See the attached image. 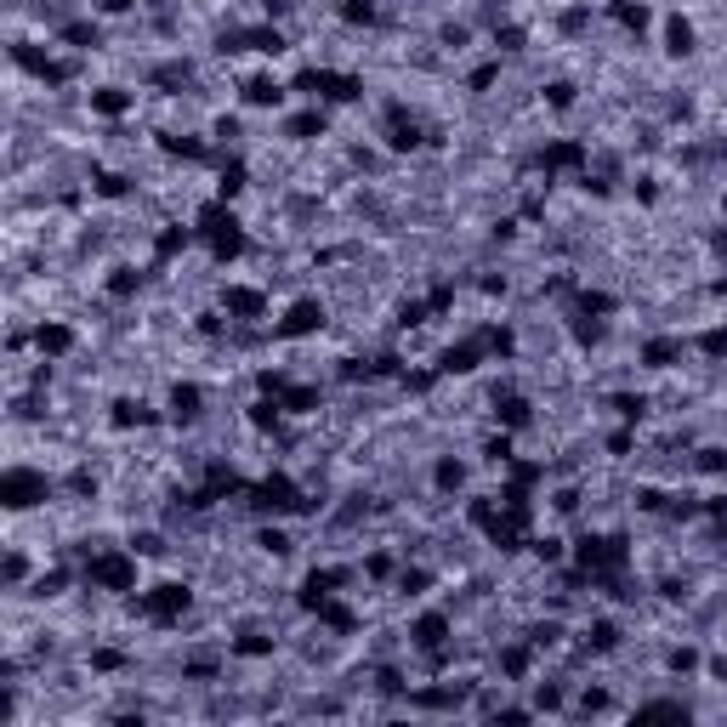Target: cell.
Wrapping results in <instances>:
<instances>
[{"instance_id": "f546056e", "label": "cell", "mask_w": 727, "mask_h": 727, "mask_svg": "<svg viewBox=\"0 0 727 727\" xmlns=\"http://www.w3.org/2000/svg\"><path fill=\"white\" fill-rule=\"evenodd\" d=\"M325 131H330V108L325 103H313V108H302V114H290V120H284L290 142H318Z\"/></svg>"}, {"instance_id": "ba28073f", "label": "cell", "mask_w": 727, "mask_h": 727, "mask_svg": "<svg viewBox=\"0 0 727 727\" xmlns=\"http://www.w3.org/2000/svg\"><path fill=\"white\" fill-rule=\"evenodd\" d=\"M330 325V307L318 302V296H296L284 307V318H268V330H273V341H307V336H318Z\"/></svg>"}, {"instance_id": "e0dca14e", "label": "cell", "mask_w": 727, "mask_h": 727, "mask_svg": "<svg viewBox=\"0 0 727 727\" xmlns=\"http://www.w3.org/2000/svg\"><path fill=\"white\" fill-rule=\"evenodd\" d=\"M85 108H92L97 120H126V114L137 108V92H131V85H120V80H103V85L85 92Z\"/></svg>"}, {"instance_id": "d590c367", "label": "cell", "mask_w": 727, "mask_h": 727, "mask_svg": "<svg viewBox=\"0 0 727 727\" xmlns=\"http://www.w3.org/2000/svg\"><path fill=\"white\" fill-rule=\"evenodd\" d=\"M35 579V563H28L23 546H7V568H0V586H7L12 597H23V586Z\"/></svg>"}, {"instance_id": "91938a15", "label": "cell", "mask_w": 727, "mask_h": 727, "mask_svg": "<svg viewBox=\"0 0 727 727\" xmlns=\"http://www.w3.org/2000/svg\"><path fill=\"white\" fill-rule=\"evenodd\" d=\"M608 711H614L608 688H586V693H579V705H574V716H608Z\"/></svg>"}, {"instance_id": "94428289", "label": "cell", "mask_w": 727, "mask_h": 727, "mask_svg": "<svg viewBox=\"0 0 727 727\" xmlns=\"http://www.w3.org/2000/svg\"><path fill=\"white\" fill-rule=\"evenodd\" d=\"M92 671H131V654H120V648H92Z\"/></svg>"}, {"instance_id": "7402d4cb", "label": "cell", "mask_w": 727, "mask_h": 727, "mask_svg": "<svg viewBox=\"0 0 727 727\" xmlns=\"http://www.w3.org/2000/svg\"><path fill=\"white\" fill-rule=\"evenodd\" d=\"M63 51H103V17H69V23H57V35H51Z\"/></svg>"}, {"instance_id": "2e32d148", "label": "cell", "mask_w": 727, "mask_h": 727, "mask_svg": "<svg viewBox=\"0 0 727 727\" xmlns=\"http://www.w3.org/2000/svg\"><path fill=\"white\" fill-rule=\"evenodd\" d=\"M421 120L403 103H387V126H382V142H387V154H415L421 149Z\"/></svg>"}, {"instance_id": "f5cc1de1", "label": "cell", "mask_w": 727, "mask_h": 727, "mask_svg": "<svg viewBox=\"0 0 727 727\" xmlns=\"http://www.w3.org/2000/svg\"><path fill=\"white\" fill-rule=\"evenodd\" d=\"M239 137H245V120H239V114H216V120H211V142H216V149H234Z\"/></svg>"}, {"instance_id": "5b68a950", "label": "cell", "mask_w": 727, "mask_h": 727, "mask_svg": "<svg viewBox=\"0 0 727 727\" xmlns=\"http://www.w3.org/2000/svg\"><path fill=\"white\" fill-rule=\"evenodd\" d=\"M568 563H574V568H586V574H591V586H597L602 574L631 568V540H625V535H602V529H591V535H579V540L568 546Z\"/></svg>"}, {"instance_id": "cb8c5ba5", "label": "cell", "mask_w": 727, "mask_h": 727, "mask_svg": "<svg viewBox=\"0 0 727 727\" xmlns=\"http://www.w3.org/2000/svg\"><path fill=\"white\" fill-rule=\"evenodd\" d=\"M659 40H665V57H671V63H682V57L700 51V28H693V17L671 12V17H665V28H659Z\"/></svg>"}, {"instance_id": "4316f807", "label": "cell", "mask_w": 727, "mask_h": 727, "mask_svg": "<svg viewBox=\"0 0 727 727\" xmlns=\"http://www.w3.org/2000/svg\"><path fill=\"white\" fill-rule=\"evenodd\" d=\"M535 659H540V648L529 643V636H512V643L501 648V659H494V665H501V677H506V682H529Z\"/></svg>"}, {"instance_id": "d6986e66", "label": "cell", "mask_w": 727, "mask_h": 727, "mask_svg": "<svg viewBox=\"0 0 727 727\" xmlns=\"http://www.w3.org/2000/svg\"><path fill=\"white\" fill-rule=\"evenodd\" d=\"M620 643H625V631H620V620H608V614H597V620H586L579 625V654H591V659H602V654H620Z\"/></svg>"}, {"instance_id": "f6af8a7d", "label": "cell", "mask_w": 727, "mask_h": 727, "mask_svg": "<svg viewBox=\"0 0 727 727\" xmlns=\"http://www.w3.org/2000/svg\"><path fill=\"white\" fill-rule=\"evenodd\" d=\"M92 194H97V199H131L137 183L126 177V171H97V177H92Z\"/></svg>"}, {"instance_id": "603a6c76", "label": "cell", "mask_w": 727, "mask_h": 727, "mask_svg": "<svg viewBox=\"0 0 727 727\" xmlns=\"http://www.w3.org/2000/svg\"><path fill=\"white\" fill-rule=\"evenodd\" d=\"M69 586H80V568H69V563H51V568H40L35 579L23 586V597H35V602H57Z\"/></svg>"}, {"instance_id": "30bf717a", "label": "cell", "mask_w": 727, "mask_h": 727, "mask_svg": "<svg viewBox=\"0 0 727 727\" xmlns=\"http://www.w3.org/2000/svg\"><path fill=\"white\" fill-rule=\"evenodd\" d=\"M216 307L234 318V325H261V318L273 313V296L261 284H222L216 290Z\"/></svg>"}, {"instance_id": "e575fe53", "label": "cell", "mask_w": 727, "mask_h": 727, "mask_svg": "<svg viewBox=\"0 0 727 727\" xmlns=\"http://www.w3.org/2000/svg\"><path fill=\"white\" fill-rule=\"evenodd\" d=\"M665 671L671 677H700L705 671V648L700 643H671L665 648Z\"/></svg>"}, {"instance_id": "6da1fadb", "label": "cell", "mask_w": 727, "mask_h": 727, "mask_svg": "<svg viewBox=\"0 0 727 727\" xmlns=\"http://www.w3.org/2000/svg\"><path fill=\"white\" fill-rule=\"evenodd\" d=\"M80 586L103 597H137L142 591V558L131 546H92L80 558Z\"/></svg>"}, {"instance_id": "f1b7e54d", "label": "cell", "mask_w": 727, "mask_h": 727, "mask_svg": "<svg viewBox=\"0 0 727 727\" xmlns=\"http://www.w3.org/2000/svg\"><path fill=\"white\" fill-rule=\"evenodd\" d=\"M529 705H535V716H563V711H568V682H563V677L529 682Z\"/></svg>"}, {"instance_id": "52a82bcc", "label": "cell", "mask_w": 727, "mask_h": 727, "mask_svg": "<svg viewBox=\"0 0 727 727\" xmlns=\"http://www.w3.org/2000/svg\"><path fill=\"white\" fill-rule=\"evenodd\" d=\"M290 92H302L307 103H359L364 97V80L336 74V69H302L296 80H290Z\"/></svg>"}, {"instance_id": "7c38bea8", "label": "cell", "mask_w": 727, "mask_h": 727, "mask_svg": "<svg viewBox=\"0 0 727 727\" xmlns=\"http://www.w3.org/2000/svg\"><path fill=\"white\" fill-rule=\"evenodd\" d=\"M108 426L114 432H149V426H165V410H154L142 392H120L108 403Z\"/></svg>"}, {"instance_id": "e7e4bbea", "label": "cell", "mask_w": 727, "mask_h": 727, "mask_svg": "<svg viewBox=\"0 0 727 727\" xmlns=\"http://www.w3.org/2000/svg\"><path fill=\"white\" fill-rule=\"evenodd\" d=\"M12 421H46V398H12Z\"/></svg>"}, {"instance_id": "bcb514c9", "label": "cell", "mask_w": 727, "mask_h": 727, "mask_svg": "<svg viewBox=\"0 0 727 727\" xmlns=\"http://www.w3.org/2000/svg\"><path fill=\"white\" fill-rule=\"evenodd\" d=\"M336 17L353 28H370V23H382V7L375 0H336Z\"/></svg>"}, {"instance_id": "5bb4252c", "label": "cell", "mask_w": 727, "mask_h": 727, "mask_svg": "<svg viewBox=\"0 0 727 727\" xmlns=\"http://www.w3.org/2000/svg\"><path fill=\"white\" fill-rule=\"evenodd\" d=\"M206 403H211V398H206V387H199V382H177V387L165 392V421L188 432V426L206 421Z\"/></svg>"}, {"instance_id": "1f68e13d", "label": "cell", "mask_w": 727, "mask_h": 727, "mask_svg": "<svg viewBox=\"0 0 727 727\" xmlns=\"http://www.w3.org/2000/svg\"><path fill=\"white\" fill-rule=\"evenodd\" d=\"M591 23H597V7H591V0H568V7H558V35H563V40H586Z\"/></svg>"}, {"instance_id": "db71d44e", "label": "cell", "mask_w": 727, "mask_h": 727, "mask_svg": "<svg viewBox=\"0 0 727 727\" xmlns=\"http://www.w3.org/2000/svg\"><path fill=\"white\" fill-rule=\"evenodd\" d=\"M608 403H614V415H620V421H631V426L648 415V392H614Z\"/></svg>"}, {"instance_id": "74e56055", "label": "cell", "mask_w": 727, "mask_h": 727, "mask_svg": "<svg viewBox=\"0 0 727 727\" xmlns=\"http://www.w3.org/2000/svg\"><path fill=\"white\" fill-rule=\"evenodd\" d=\"M126 546L137 551L142 563H165V558H171V540H165L160 529H131V535H126Z\"/></svg>"}, {"instance_id": "681fc988", "label": "cell", "mask_w": 727, "mask_h": 727, "mask_svg": "<svg viewBox=\"0 0 727 727\" xmlns=\"http://www.w3.org/2000/svg\"><path fill=\"white\" fill-rule=\"evenodd\" d=\"M239 194H245V165H239V160H227V165L216 171V199H227V206H234Z\"/></svg>"}, {"instance_id": "3957f363", "label": "cell", "mask_w": 727, "mask_h": 727, "mask_svg": "<svg viewBox=\"0 0 727 727\" xmlns=\"http://www.w3.org/2000/svg\"><path fill=\"white\" fill-rule=\"evenodd\" d=\"M51 494H57V483H51V472H46V467H28V460H12V467L0 472V506H7L12 517L51 506Z\"/></svg>"}, {"instance_id": "7bdbcfd3", "label": "cell", "mask_w": 727, "mask_h": 727, "mask_svg": "<svg viewBox=\"0 0 727 727\" xmlns=\"http://www.w3.org/2000/svg\"><path fill=\"white\" fill-rule=\"evenodd\" d=\"M529 643H535L540 654H558V648L568 643V620H535V625H529Z\"/></svg>"}, {"instance_id": "d6a6232c", "label": "cell", "mask_w": 727, "mask_h": 727, "mask_svg": "<svg viewBox=\"0 0 727 727\" xmlns=\"http://www.w3.org/2000/svg\"><path fill=\"white\" fill-rule=\"evenodd\" d=\"M227 654H234V659H273L279 654V636L273 631H239V636H227Z\"/></svg>"}, {"instance_id": "6f0895ef", "label": "cell", "mask_w": 727, "mask_h": 727, "mask_svg": "<svg viewBox=\"0 0 727 727\" xmlns=\"http://www.w3.org/2000/svg\"><path fill=\"white\" fill-rule=\"evenodd\" d=\"M579 501H586V489H579V483H558V489H551V512H558V517H574Z\"/></svg>"}, {"instance_id": "484cf974", "label": "cell", "mask_w": 727, "mask_h": 727, "mask_svg": "<svg viewBox=\"0 0 727 727\" xmlns=\"http://www.w3.org/2000/svg\"><path fill=\"white\" fill-rule=\"evenodd\" d=\"M467 483H472V460L467 455H438L432 460V489H438L444 501L449 494H467Z\"/></svg>"}, {"instance_id": "7a4b0ae2", "label": "cell", "mask_w": 727, "mask_h": 727, "mask_svg": "<svg viewBox=\"0 0 727 727\" xmlns=\"http://www.w3.org/2000/svg\"><path fill=\"white\" fill-rule=\"evenodd\" d=\"M194 234H199V245H206V256H211V261H239V256H245V245H250L245 216H239L234 206H227V199H206V206H199Z\"/></svg>"}, {"instance_id": "b9f144b4", "label": "cell", "mask_w": 727, "mask_h": 727, "mask_svg": "<svg viewBox=\"0 0 727 727\" xmlns=\"http://www.w3.org/2000/svg\"><path fill=\"white\" fill-rule=\"evenodd\" d=\"M398 568H403V563H398V551H370V558L359 563V574H364V579H375V586H392Z\"/></svg>"}, {"instance_id": "60d3db41", "label": "cell", "mask_w": 727, "mask_h": 727, "mask_svg": "<svg viewBox=\"0 0 727 727\" xmlns=\"http://www.w3.org/2000/svg\"><path fill=\"white\" fill-rule=\"evenodd\" d=\"M608 12H614V23H620V28H631V35H643V28L654 23L648 0H608Z\"/></svg>"}, {"instance_id": "11a10c76", "label": "cell", "mask_w": 727, "mask_h": 727, "mask_svg": "<svg viewBox=\"0 0 727 727\" xmlns=\"http://www.w3.org/2000/svg\"><path fill=\"white\" fill-rule=\"evenodd\" d=\"M375 693H387V700H392V693H403V700H410V682H403V671H398V665H375Z\"/></svg>"}, {"instance_id": "816d5d0a", "label": "cell", "mask_w": 727, "mask_h": 727, "mask_svg": "<svg viewBox=\"0 0 727 727\" xmlns=\"http://www.w3.org/2000/svg\"><path fill=\"white\" fill-rule=\"evenodd\" d=\"M540 97H546V108H558V114H563V108L579 103V85H574V80H546V85H540Z\"/></svg>"}, {"instance_id": "ab89813d", "label": "cell", "mask_w": 727, "mask_h": 727, "mask_svg": "<svg viewBox=\"0 0 727 727\" xmlns=\"http://www.w3.org/2000/svg\"><path fill=\"white\" fill-rule=\"evenodd\" d=\"M199 234H194V222H165V234H154V256L160 261H171L177 250H188Z\"/></svg>"}, {"instance_id": "6125c7cd", "label": "cell", "mask_w": 727, "mask_h": 727, "mask_svg": "<svg viewBox=\"0 0 727 727\" xmlns=\"http://www.w3.org/2000/svg\"><path fill=\"white\" fill-rule=\"evenodd\" d=\"M137 7H142V0H92V12H97L103 23H108V17H131Z\"/></svg>"}, {"instance_id": "680465c9", "label": "cell", "mask_w": 727, "mask_h": 727, "mask_svg": "<svg viewBox=\"0 0 727 727\" xmlns=\"http://www.w3.org/2000/svg\"><path fill=\"white\" fill-rule=\"evenodd\" d=\"M438 46L444 51H467L472 46V23H438Z\"/></svg>"}, {"instance_id": "ac0fdd59", "label": "cell", "mask_w": 727, "mask_h": 727, "mask_svg": "<svg viewBox=\"0 0 727 727\" xmlns=\"http://www.w3.org/2000/svg\"><path fill=\"white\" fill-rule=\"evenodd\" d=\"M682 359H688V341H682V336H648L643 347H636V364L654 370V375L682 370Z\"/></svg>"}, {"instance_id": "d4e9b609", "label": "cell", "mask_w": 727, "mask_h": 727, "mask_svg": "<svg viewBox=\"0 0 727 727\" xmlns=\"http://www.w3.org/2000/svg\"><path fill=\"white\" fill-rule=\"evenodd\" d=\"M142 284H149V273H142L137 261H114V268L103 273V296L108 302H137Z\"/></svg>"}, {"instance_id": "8fae6325", "label": "cell", "mask_w": 727, "mask_h": 727, "mask_svg": "<svg viewBox=\"0 0 727 727\" xmlns=\"http://www.w3.org/2000/svg\"><path fill=\"white\" fill-rule=\"evenodd\" d=\"M28 347L40 353V364H63L80 347V330L69 325V318H40V325L28 330Z\"/></svg>"}, {"instance_id": "836d02e7", "label": "cell", "mask_w": 727, "mask_h": 727, "mask_svg": "<svg viewBox=\"0 0 727 727\" xmlns=\"http://www.w3.org/2000/svg\"><path fill=\"white\" fill-rule=\"evenodd\" d=\"M432 579H438V574H432L426 563H403V568H398V579H392V591H398L403 602H421V597L432 591Z\"/></svg>"}, {"instance_id": "c3c4849f", "label": "cell", "mask_w": 727, "mask_h": 727, "mask_svg": "<svg viewBox=\"0 0 727 727\" xmlns=\"http://www.w3.org/2000/svg\"><path fill=\"white\" fill-rule=\"evenodd\" d=\"M693 472H700V478H727V449L722 444L693 449Z\"/></svg>"}, {"instance_id": "003e7915", "label": "cell", "mask_w": 727, "mask_h": 727, "mask_svg": "<svg viewBox=\"0 0 727 727\" xmlns=\"http://www.w3.org/2000/svg\"><path fill=\"white\" fill-rule=\"evenodd\" d=\"M716 211H722V222H727V188L716 194Z\"/></svg>"}, {"instance_id": "4dcf8cb0", "label": "cell", "mask_w": 727, "mask_h": 727, "mask_svg": "<svg viewBox=\"0 0 727 727\" xmlns=\"http://www.w3.org/2000/svg\"><path fill=\"white\" fill-rule=\"evenodd\" d=\"M149 85L160 97H183V85H194V63H188V57H171V63L149 69Z\"/></svg>"}, {"instance_id": "9a60e30c", "label": "cell", "mask_w": 727, "mask_h": 727, "mask_svg": "<svg viewBox=\"0 0 727 727\" xmlns=\"http://www.w3.org/2000/svg\"><path fill=\"white\" fill-rule=\"evenodd\" d=\"M478 364H494V359H489V341H483V330H478V336H460V341H449L444 353H438V375H472Z\"/></svg>"}, {"instance_id": "8992f818", "label": "cell", "mask_w": 727, "mask_h": 727, "mask_svg": "<svg viewBox=\"0 0 727 727\" xmlns=\"http://www.w3.org/2000/svg\"><path fill=\"white\" fill-rule=\"evenodd\" d=\"M12 69L28 74L35 85H46V92H63L74 80V63H63L57 46H46V40H12Z\"/></svg>"}, {"instance_id": "ee69618b", "label": "cell", "mask_w": 727, "mask_h": 727, "mask_svg": "<svg viewBox=\"0 0 727 727\" xmlns=\"http://www.w3.org/2000/svg\"><path fill=\"white\" fill-rule=\"evenodd\" d=\"M529 551H535V563H546V568L568 563V540L563 535H529Z\"/></svg>"}, {"instance_id": "9f6ffc18", "label": "cell", "mask_w": 727, "mask_h": 727, "mask_svg": "<svg viewBox=\"0 0 727 727\" xmlns=\"http://www.w3.org/2000/svg\"><path fill=\"white\" fill-rule=\"evenodd\" d=\"M665 501H671V494H665L659 483H636V494H631V506H636V512H648V517H659Z\"/></svg>"}, {"instance_id": "44dd1931", "label": "cell", "mask_w": 727, "mask_h": 727, "mask_svg": "<svg viewBox=\"0 0 727 727\" xmlns=\"http://www.w3.org/2000/svg\"><path fill=\"white\" fill-rule=\"evenodd\" d=\"M284 97H290V85H284L273 69H256V74L239 85V103H245V108H284Z\"/></svg>"}, {"instance_id": "83f0119b", "label": "cell", "mask_w": 727, "mask_h": 727, "mask_svg": "<svg viewBox=\"0 0 727 727\" xmlns=\"http://www.w3.org/2000/svg\"><path fill=\"white\" fill-rule=\"evenodd\" d=\"M154 142H160L171 160H211V154H216V142L199 137V131H160Z\"/></svg>"}, {"instance_id": "be15d7a7", "label": "cell", "mask_w": 727, "mask_h": 727, "mask_svg": "<svg viewBox=\"0 0 727 727\" xmlns=\"http://www.w3.org/2000/svg\"><path fill=\"white\" fill-rule=\"evenodd\" d=\"M631 194L643 199V206H659V177L654 171H636V183H631Z\"/></svg>"}, {"instance_id": "9c48e42d", "label": "cell", "mask_w": 727, "mask_h": 727, "mask_svg": "<svg viewBox=\"0 0 727 727\" xmlns=\"http://www.w3.org/2000/svg\"><path fill=\"white\" fill-rule=\"evenodd\" d=\"M410 648L426 654V659L455 648V614L449 608H421V614H410Z\"/></svg>"}, {"instance_id": "f35d334b", "label": "cell", "mask_w": 727, "mask_h": 727, "mask_svg": "<svg viewBox=\"0 0 727 727\" xmlns=\"http://www.w3.org/2000/svg\"><path fill=\"white\" fill-rule=\"evenodd\" d=\"M489 40H494V51H501V57H523V51H529V28L506 17V23L489 28Z\"/></svg>"}, {"instance_id": "4fadbf2b", "label": "cell", "mask_w": 727, "mask_h": 727, "mask_svg": "<svg viewBox=\"0 0 727 727\" xmlns=\"http://www.w3.org/2000/svg\"><path fill=\"white\" fill-rule=\"evenodd\" d=\"M489 415H494V426H501V432H512V438H517V432L535 426V398L517 392V387H501V392H494V403H489Z\"/></svg>"}, {"instance_id": "277c9868", "label": "cell", "mask_w": 727, "mask_h": 727, "mask_svg": "<svg viewBox=\"0 0 727 727\" xmlns=\"http://www.w3.org/2000/svg\"><path fill=\"white\" fill-rule=\"evenodd\" d=\"M131 608H137L149 625L171 631V625H183V614L194 608V586H188V579H154V586H142V591L131 597Z\"/></svg>"}, {"instance_id": "7dc6e473", "label": "cell", "mask_w": 727, "mask_h": 727, "mask_svg": "<svg viewBox=\"0 0 727 727\" xmlns=\"http://www.w3.org/2000/svg\"><path fill=\"white\" fill-rule=\"evenodd\" d=\"M631 716H636V722H648V716H671V722H688L693 711H688L682 700H636V705H631Z\"/></svg>"}, {"instance_id": "ffe728a7", "label": "cell", "mask_w": 727, "mask_h": 727, "mask_svg": "<svg viewBox=\"0 0 727 727\" xmlns=\"http://www.w3.org/2000/svg\"><path fill=\"white\" fill-rule=\"evenodd\" d=\"M472 688H478V682H432V688H410V711H460Z\"/></svg>"}, {"instance_id": "8d00e7d4", "label": "cell", "mask_w": 727, "mask_h": 727, "mask_svg": "<svg viewBox=\"0 0 727 727\" xmlns=\"http://www.w3.org/2000/svg\"><path fill=\"white\" fill-rule=\"evenodd\" d=\"M256 551H261V558H290V551H296V540H290V529H284V517L279 523H261V529H256Z\"/></svg>"}, {"instance_id": "03108f58", "label": "cell", "mask_w": 727, "mask_h": 727, "mask_svg": "<svg viewBox=\"0 0 727 727\" xmlns=\"http://www.w3.org/2000/svg\"><path fill=\"white\" fill-rule=\"evenodd\" d=\"M705 682L727 688V654H705Z\"/></svg>"}, {"instance_id": "f907efd6", "label": "cell", "mask_w": 727, "mask_h": 727, "mask_svg": "<svg viewBox=\"0 0 727 727\" xmlns=\"http://www.w3.org/2000/svg\"><path fill=\"white\" fill-rule=\"evenodd\" d=\"M693 347H700V359L722 364V359H727V318H722V325H711L705 336H693Z\"/></svg>"}]
</instances>
